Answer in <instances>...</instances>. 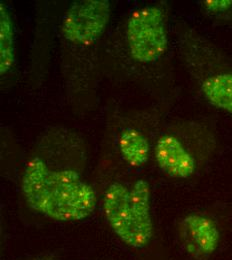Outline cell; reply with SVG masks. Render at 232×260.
Instances as JSON below:
<instances>
[{"label":"cell","instance_id":"obj_1","mask_svg":"<svg viewBox=\"0 0 232 260\" xmlns=\"http://www.w3.org/2000/svg\"><path fill=\"white\" fill-rule=\"evenodd\" d=\"M21 189L28 205L57 221H80L96 207V192L78 173L55 170L39 157L27 163Z\"/></svg>","mask_w":232,"mask_h":260},{"label":"cell","instance_id":"obj_2","mask_svg":"<svg viewBox=\"0 0 232 260\" xmlns=\"http://www.w3.org/2000/svg\"><path fill=\"white\" fill-rule=\"evenodd\" d=\"M127 41L133 59L141 63L158 60L167 49L165 15L158 6L134 11L127 23Z\"/></svg>","mask_w":232,"mask_h":260},{"label":"cell","instance_id":"obj_3","mask_svg":"<svg viewBox=\"0 0 232 260\" xmlns=\"http://www.w3.org/2000/svg\"><path fill=\"white\" fill-rule=\"evenodd\" d=\"M110 17L107 0H82L74 2L63 18L61 31L68 41L90 45L105 30Z\"/></svg>","mask_w":232,"mask_h":260},{"label":"cell","instance_id":"obj_4","mask_svg":"<svg viewBox=\"0 0 232 260\" xmlns=\"http://www.w3.org/2000/svg\"><path fill=\"white\" fill-rule=\"evenodd\" d=\"M178 236L185 252L192 258H209L218 248L220 231L216 223L202 214H189L178 225Z\"/></svg>","mask_w":232,"mask_h":260},{"label":"cell","instance_id":"obj_5","mask_svg":"<svg viewBox=\"0 0 232 260\" xmlns=\"http://www.w3.org/2000/svg\"><path fill=\"white\" fill-rule=\"evenodd\" d=\"M154 153L158 166L170 177L186 179L196 172L197 156L185 141L174 133H167L158 138Z\"/></svg>","mask_w":232,"mask_h":260},{"label":"cell","instance_id":"obj_6","mask_svg":"<svg viewBox=\"0 0 232 260\" xmlns=\"http://www.w3.org/2000/svg\"><path fill=\"white\" fill-rule=\"evenodd\" d=\"M103 210L114 233L125 244L134 248L130 189L120 182L109 185L104 195Z\"/></svg>","mask_w":232,"mask_h":260},{"label":"cell","instance_id":"obj_7","mask_svg":"<svg viewBox=\"0 0 232 260\" xmlns=\"http://www.w3.org/2000/svg\"><path fill=\"white\" fill-rule=\"evenodd\" d=\"M134 248L146 246L153 236L150 206V187L147 181L137 180L130 189Z\"/></svg>","mask_w":232,"mask_h":260},{"label":"cell","instance_id":"obj_8","mask_svg":"<svg viewBox=\"0 0 232 260\" xmlns=\"http://www.w3.org/2000/svg\"><path fill=\"white\" fill-rule=\"evenodd\" d=\"M119 149L124 160L133 167H140L148 160L149 143L139 131L127 128L119 137Z\"/></svg>","mask_w":232,"mask_h":260},{"label":"cell","instance_id":"obj_9","mask_svg":"<svg viewBox=\"0 0 232 260\" xmlns=\"http://www.w3.org/2000/svg\"><path fill=\"white\" fill-rule=\"evenodd\" d=\"M15 59L14 33L10 15L1 2L0 4V73L5 74L11 69Z\"/></svg>","mask_w":232,"mask_h":260},{"label":"cell","instance_id":"obj_10","mask_svg":"<svg viewBox=\"0 0 232 260\" xmlns=\"http://www.w3.org/2000/svg\"><path fill=\"white\" fill-rule=\"evenodd\" d=\"M201 5L207 14L232 22V0H204Z\"/></svg>","mask_w":232,"mask_h":260}]
</instances>
